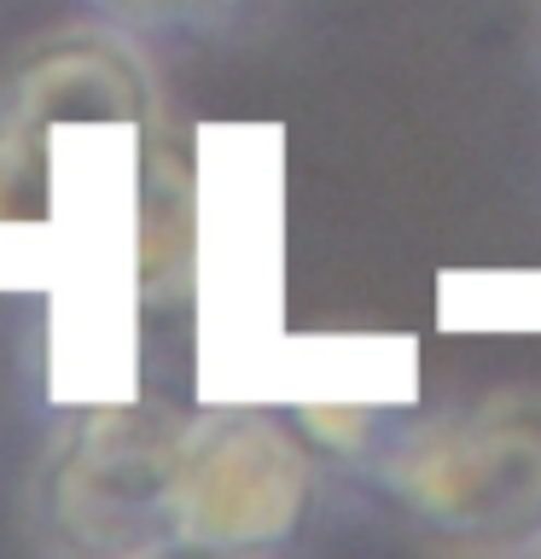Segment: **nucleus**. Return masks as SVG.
<instances>
[{"label": "nucleus", "mask_w": 541, "mask_h": 559, "mask_svg": "<svg viewBox=\"0 0 541 559\" xmlns=\"http://www.w3.org/2000/svg\"><path fill=\"white\" fill-rule=\"evenodd\" d=\"M146 122L76 117L47 134L41 199L0 257V286L47 297V402L146 396V262H140V175Z\"/></svg>", "instance_id": "f257e3e1"}, {"label": "nucleus", "mask_w": 541, "mask_h": 559, "mask_svg": "<svg viewBox=\"0 0 541 559\" xmlns=\"http://www.w3.org/2000/svg\"><path fill=\"white\" fill-rule=\"evenodd\" d=\"M199 169V269H192V396L209 408L256 402L291 332L286 314V129L204 122Z\"/></svg>", "instance_id": "f03ea898"}, {"label": "nucleus", "mask_w": 541, "mask_h": 559, "mask_svg": "<svg viewBox=\"0 0 541 559\" xmlns=\"http://www.w3.org/2000/svg\"><path fill=\"white\" fill-rule=\"evenodd\" d=\"M356 472L454 554L541 548V391H495L436 419H390Z\"/></svg>", "instance_id": "7ed1b4c3"}, {"label": "nucleus", "mask_w": 541, "mask_h": 559, "mask_svg": "<svg viewBox=\"0 0 541 559\" xmlns=\"http://www.w3.org/2000/svg\"><path fill=\"white\" fill-rule=\"evenodd\" d=\"M24 489L35 548L82 559H152L187 548L181 443L187 414L169 402H87L64 408Z\"/></svg>", "instance_id": "20e7f679"}, {"label": "nucleus", "mask_w": 541, "mask_h": 559, "mask_svg": "<svg viewBox=\"0 0 541 559\" xmlns=\"http://www.w3.org/2000/svg\"><path fill=\"white\" fill-rule=\"evenodd\" d=\"M314 513V443L262 402L187 414L181 531L199 554H274Z\"/></svg>", "instance_id": "39448f33"}, {"label": "nucleus", "mask_w": 541, "mask_h": 559, "mask_svg": "<svg viewBox=\"0 0 541 559\" xmlns=\"http://www.w3.org/2000/svg\"><path fill=\"white\" fill-rule=\"evenodd\" d=\"M321 454L356 466L396 414L419 408V332H286L256 391Z\"/></svg>", "instance_id": "423d86ee"}, {"label": "nucleus", "mask_w": 541, "mask_h": 559, "mask_svg": "<svg viewBox=\"0 0 541 559\" xmlns=\"http://www.w3.org/2000/svg\"><path fill=\"white\" fill-rule=\"evenodd\" d=\"M140 262H146V309L157 321L192 314V269H199V169L192 146H175L164 122L146 134L140 175Z\"/></svg>", "instance_id": "0eeeda50"}, {"label": "nucleus", "mask_w": 541, "mask_h": 559, "mask_svg": "<svg viewBox=\"0 0 541 559\" xmlns=\"http://www.w3.org/2000/svg\"><path fill=\"white\" fill-rule=\"evenodd\" d=\"M448 332H541V269H501V274H443L436 297Z\"/></svg>", "instance_id": "6e6552de"}, {"label": "nucleus", "mask_w": 541, "mask_h": 559, "mask_svg": "<svg viewBox=\"0 0 541 559\" xmlns=\"http://www.w3.org/2000/svg\"><path fill=\"white\" fill-rule=\"evenodd\" d=\"M105 24L164 35V29H216L221 17L239 12V0H87Z\"/></svg>", "instance_id": "1a4fd4ad"}]
</instances>
